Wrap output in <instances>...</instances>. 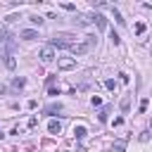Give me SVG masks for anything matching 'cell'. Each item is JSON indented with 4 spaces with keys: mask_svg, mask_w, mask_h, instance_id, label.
Returning <instances> with one entry per match:
<instances>
[{
    "mask_svg": "<svg viewBox=\"0 0 152 152\" xmlns=\"http://www.w3.org/2000/svg\"><path fill=\"white\" fill-rule=\"evenodd\" d=\"M62 7H64V10H69V12H74V10H76V7H74V5H71V2H64V5H62Z\"/></svg>",
    "mask_w": 152,
    "mask_h": 152,
    "instance_id": "cell-20",
    "label": "cell"
},
{
    "mask_svg": "<svg viewBox=\"0 0 152 152\" xmlns=\"http://www.w3.org/2000/svg\"><path fill=\"white\" fill-rule=\"evenodd\" d=\"M38 57H40V62H45V64L52 62V59H55V48H52V45H45V48L38 52Z\"/></svg>",
    "mask_w": 152,
    "mask_h": 152,
    "instance_id": "cell-4",
    "label": "cell"
},
{
    "mask_svg": "<svg viewBox=\"0 0 152 152\" xmlns=\"http://www.w3.org/2000/svg\"><path fill=\"white\" fill-rule=\"evenodd\" d=\"M135 33L142 36V33H145V24H135Z\"/></svg>",
    "mask_w": 152,
    "mask_h": 152,
    "instance_id": "cell-17",
    "label": "cell"
},
{
    "mask_svg": "<svg viewBox=\"0 0 152 152\" xmlns=\"http://www.w3.org/2000/svg\"><path fill=\"white\" fill-rule=\"evenodd\" d=\"M88 19H90V24H95V26H97L100 31H104V28H107V19H104V14L95 12V14H90Z\"/></svg>",
    "mask_w": 152,
    "mask_h": 152,
    "instance_id": "cell-3",
    "label": "cell"
},
{
    "mask_svg": "<svg viewBox=\"0 0 152 152\" xmlns=\"http://www.w3.org/2000/svg\"><path fill=\"white\" fill-rule=\"evenodd\" d=\"M90 104H93V107H100V104H102V100H100L97 95H93V97H90Z\"/></svg>",
    "mask_w": 152,
    "mask_h": 152,
    "instance_id": "cell-16",
    "label": "cell"
},
{
    "mask_svg": "<svg viewBox=\"0 0 152 152\" xmlns=\"http://www.w3.org/2000/svg\"><path fill=\"white\" fill-rule=\"evenodd\" d=\"M86 133H88V131H86V126H76V128H74L76 140H83V138H86Z\"/></svg>",
    "mask_w": 152,
    "mask_h": 152,
    "instance_id": "cell-12",
    "label": "cell"
},
{
    "mask_svg": "<svg viewBox=\"0 0 152 152\" xmlns=\"http://www.w3.org/2000/svg\"><path fill=\"white\" fill-rule=\"evenodd\" d=\"M48 131L57 135V133H62V124H59V121H50V124H48Z\"/></svg>",
    "mask_w": 152,
    "mask_h": 152,
    "instance_id": "cell-10",
    "label": "cell"
},
{
    "mask_svg": "<svg viewBox=\"0 0 152 152\" xmlns=\"http://www.w3.org/2000/svg\"><path fill=\"white\" fill-rule=\"evenodd\" d=\"M57 66L59 69H74L76 66V59L74 57H62V59H57Z\"/></svg>",
    "mask_w": 152,
    "mask_h": 152,
    "instance_id": "cell-6",
    "label": "cell"
},
{
    "mask_svg": "<svg viewBox=\"0 0 152 152\" xmlns=\"http://www.w3.org/2000/svg\"><path fill=\"white\" fill-rule=\"evenodd\" d=\"M112 12H114V19H116L119 24H124V19H121V14H119V10H114V7H112Z\"/></svg>",
    "mask_w": 152,
    "mask_h": 152,
    "instance_id": "cell-19",
    "label": "cell"
},
{
    "mask_svg": "<svg viewBox=\"0 0 152 152\" xmlns=\"http://www.w3.org/2000/svg\"><path fill=\"white\" fill-rule=\"evenodd\" d=\"M76 43V38L71 33H57L55 38H50V45L52 48H71Z\"/></svg>",
    "mask_w": 152,
    "mask_h": 152,
    "instance_id": "cell-1",
    "label": "cell"
},
{
    "mask_svg": "<svg viewBox=\"0 0 152 152\" xmlns=\"http://www.w3.org/2000/svg\"><path fill=\"white\" fill-rule=\"evenodd\" d=\"M19 36L26 38V40H33V38H38V31H33V28H24V31H19Z\"/></svg>",
    "mask_w": 152,
    "mask_h": 152,
    "instance_id": "cell-7",
    "label": "cell"
},
{
    "mask_svg": "<svg viewBox=\"0 0 152 152\" xmlns=\"http://www.w3.org/2000/svg\"><path fill=\"white\" fill-rule=\"evenodd\" d=\"M114 150L116 152H124V142H114Z\"/></svg>",
    "mask_w": 152,
    "mask_h": 152,
    "instance_id": "cell-23",
    "label": "cell"
},
{
    "mask_svg": "<svg viewBox=\"0 0 152 152\" xmlns=\"http://www.w3.org/2000/svg\"><path fill=\"white\" fill-rule=\"evenodd\" d=\"M2 62H5V66H7L10 71H14V69H17V59H14V55H12L10 50H5V52H2Z\"/></svg>",
    "mask_w": 152,
    "mask_h": 152,
    "instance_id": "cell-5",
    "label": "cell"
},
{
    "mask_svg": "<svg viewBox=\"0 0 152 152\" xmlns=\"http://www.w3.org/2000/svg\"><path fill=\"white\" fill-rule=\"evenodd\" d=\"M112 43H114V45H119V43H121V38H119L116 33H112Z\"/></svg>",
    "mask_w": 152,
    "mask_h": 152,
    "instance_id": "cell-21",
    "label": "cell"
},
{
    "mask_svg": "<svg viewBox=\"0 0 152 152\" xmlns=\"http://www.w3.org/2000/svg\"><path fill=\"white\" fill-rule=\"evenodd\" d=\"M48 95H52V97H57V95H59V90H57V88H50V90H48Z\"/></svg>",
    "mask_w": 152,
    "mask_h": 152,
    "instance_id": "cell-22",
    "label": "cell"
},
{
    "mask_svg": "<svg viewBox=\"0 0 152 152\" xmlns=\"http://www.w3.org/2000/svg\"><path fill=\"white\" fill-rule=\"evenodd\" d=\"M147 104H150V100H147V97H142V100H140V112H145V109H147Z\"/></svg>",
    "mask_w": 152,
    "mask_h": 152,
    "instance_id": "cell-18",
    "label": "cell"
},
{
    "mask_svg": "<svg viewBox=\"0 0 152 152\" xmlns=\"http://www.w3.org/2000/svg\"><path fill=\"white\" fill-rule=\"evenodd\" d=\"M74 24H78V26H88V24H90V19H88V17H83V14H76V17H74Z\"/></svg>",
    "mask_w": 152,
    "mask_h": 152,
    "instance_id": "cell-11",
    "label": "cell"
},
{
    "mask_svg": "<svg viewBox=\"0 0 152 152\" xmlns=\"http://www.w3.org/2000/svg\"><path fill=\"white\" fill-rule=\"evenodd\" d=\"M109 112H112V107H109V104H107V107H102V109H100V112H97V119H100V121H102V124H104V121H107V119H109Z\"/></svg>",
    "mask_w": 152,
    "mask_h": 152,
    "instance_id": "cell-8",
    "label": "cell"
},
{
    "mask_svg": "<svg viewBox=\"0 0 152 152\" xmlns=\"http://www.w3.org/2000/svg\"><path fill=\"white\" fill-rule=\"evenodd\" d=\"M10 2H12V5H19V2H24V0H10Z\"/></svg>",
    "mask_w": 152,
    "mask_h": 152,
    "instance_id": "cell-24",
    "label": "cell"
},
{
    "mask_svg": "<svg viewBox=\"0 0 152 152\" xmlns=\"http://www.w3.org/2000/svg\"><path fill=\"white\" fill-rule=\"evenodd\" d=\"M121 109H124V112H128V109H131V100H128V97H124V100H121Z\"/></svg>",
    "mask_w": 152,
    "mask_h": 152,
    "instance_id": "cell-13",
    "label": "cell"
},
{
    "mask_svg": "<svg viewBox=\"0 0 152 152\" xmlns=\"http://www.w3.org/2000/svg\"><path fill=\"white\" fill-rule=\"evenodd\" d=\"M62 109H64V107H62L59 102H52V104H48V107H45V112H48V114H57V112H62Z\"/></svg>",
    "mask_w": 152,
    "mask_h": 152,
    "instance_id": "cell-9",
    "label": "cell"
},
{
    "mask_svg": "<svg viewBox=\"0 0 152 152\" xmlns=\"http://www.w3.org/2000/svg\"><path fill=\"white\" fill-rule=\"evenodd\" d=\"M104 88H109V90H114V88H116V83H114V78H107V81H104Z\"/></svg>",
    "mask_w": 152,
    "mask_h": 152,
    "instance_id": "cell-15",
    "label": "cell"
},
{
    "mask_svg": "<svg viewBox=\"0 0 152 152\" xmlns=\"http://www.w3.org/2000/svg\"><path fill=\"white\" fill-rule=\"evenodd\" d=\"M24 83H26L24 78H14V81H12V86H14V88H24Z\"/></svg>",
    "mask_w": 152,
    "mask_h": 152,
    "instance_id": "cell-14",
    "label": "cell"
},
{
    "mask_svg": "<svg viewBox=\"0 0 152 152\" xmlns=\"http://www.w3.org/2000/svg\"><path fill=\"white\" fill-rule=\"evenodd\" d=\"M93 45H95V36H86V40H81V43L76 40V43H74L69 50H71L74 55H86V52H88Z\"/></svg>",
    "mask_w": 152,
    "mask_h": 152,
    "instance_id": "cell-2",
    "label": "cell"
}]
</instances>
